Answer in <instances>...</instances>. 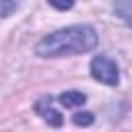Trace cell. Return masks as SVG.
I'll return each mask as SVG.
<instances>
[{
    "label": "cell",
    "mask_w": 132,
    "mask_h": 132,
    "mask_svg": "<svg viewBox=\"0 0 132 132\" xmlns=\"http://www.w3.org/2000/svg\"><path fill=\"white\" fill-rule=\"evenodd\" d=\"M97 47V33L89 25H72L58 29L37 41L35 54L41 58H62L78 56Z\"/></svg>",
    "instance_id": "1"
},
{
    "label": "cell",
    "mask_w": 132,
    "mask_h": 132,
    "mask_svg": "<svg viewBox=\"0 0 132 132\" xmlns=\"http://www.w3.org/2000/svg\"><path fill=\"white\" fill-rule=\"evenodd\" d=\"M91 76L103 85H109V87H116L120 82V70H118V64L113 60H109L107 56H97L93 58L91 62Z\"/></svg>",
    "instance_id": "2"
},
{
    "label": "cell",
    "mask_w": 132,
    "mask_h": 132,
    "mask_svg": "<svg viewBox=\"0 0 132 132\" xmlns=\"http://www.w3.org/2000/svg\"><path fill=\"white\" fill-rule=\"evenodd\" d=\"M35 111L43 118V122H47L50 126H54V128H58V126H62V116H60V111L54 107V99L52 97H41L37 103H35Z\"/></svg>",
    "instance_id": "3"
},
{
    "label": "cell",
    "mask_w": 132,
    "mask_h": 132,
    "mask_svg": "<svg viewBox=\"0 0 132 132\" xmlns=\"http://www.w3.org/2000/svg\"><path fill=\"white\" fill-rule=\"evenodd\" d=\"M58 101H60L64 107H80V105H85L87 97H85V93H80V91H64V93L58 97Z\"/></svg>",
    "instance_id": "4"
},
{
    "label": "cell",
    "mask_w": 132,
    "mask_h": 132,
    "mask_svg": "<svg viewBox=\"0 0 132 132\" xmlns=\"http://www.w3.org/2000/svg\"><path fill=\"white\" fill-rule=\"evenodd\" d=\"M113 10H116V14H118L126 25L132 27V0H120V2H116Z\"/></svg>",
    "instance_id": "5"
},
{
    "label": "cell",
    "mask_w": 132,
    "mask_h": 132,
    "mask_svg": "<svg viewBox=\"0 0 132 132\" xmlns=\"http://www.w3.org/2000/svg\"><path fill=\"white\" fill-rule=\"evenodd\" d=\"M93 113L91 111H78V113H74V118H72V122L76 124V126H91L93 124Z\"/></svg>",
    "instance_id": "6"
},
{
    "label": "cell",
    "mask_w": 132,
    "mask_h": 132,
    "mask_svg": "<svg viewBox=\"0 0 132 132\" xmlns=\"http://www.w3.org/2000/svg\"><path fill=\"white\" fill-rule=\"evenodd\" d=\"M16 10V0H0V19L10 16Z\"/></svg>",
    "instance_id": "7"
},
{
    "label": "cell",
    "mask_w": 132,
    "mask_h": 132,
    "mask_svg": "<svg viewBox=\"0 0 132 132\" xmlns=\"http://www.w3.org/2000/svg\"><path fill=\"white\" fill-rule=\"evenodd\" d=\"M47 2L58 10H70L74 6V0H47Z\"/></svg>",
    "instance_id": "8"
}]
</instances>
